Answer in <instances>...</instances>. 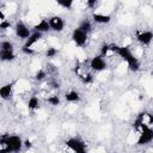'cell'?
<instances>
[{
  "label": "cell",
  "instance_id": "6da1fadb",
  "mask_svg": "<svg viewBox=\"0 0 153 153\" xmlns=\"http://www.w3.org/2000/svg\"><path fill=\"white\" fill-rule=\"evenodd\" d=\"M24 146V142L22 141L20 136L18 135H10L4 134L0 137V153H17L22 149Z\"/></svg>",
  "mask_w": 153,
  "mask_h": 153
},
{
  "label": "cell",
  "instance_id": "7a4b0ae2",
  "mask_svg": "<svg viewBox=\"0 0 153 153\" xmlns=\"http://www.w3.org/2000/svg\"><path fill=\"white\" fill-rule=\"evenodd\" d=\"M111 51L112 53H116L117 55H120L123 60H126L128 67L130 71L133 72H136L139 71L140 68V62L139 60L131 54L130 49L128 47H118V45H111Z\"/></svg>",
  "mask_w": 153,
  "mask_h": 153
},
{
  "label": "cell",
  "instance_id": "3957f363",
  "mask_svg": "<svg viewBox=\"0 0 153 153\" xmlns=\"http://www.w3.org/2000/svg\"><path fill=\"white\" fill-rule=\"evenodd\" d=\"M139 131H140V135H139V139L136 142L139 146L147 145L153 140V129L151 127H148L146 124H141Z\"/></svg>",
  "mask_w": 153,
  "mask_h": 153
},
{
  "label": "cell",
  "instance_id": "277c9868",
  "mask_svg": "<svg viewBox=\"0 0 153 153\" xmlns=\"http://www.w3.org/2000/svg\"><path fill=\"white\" fill-rule=\"evenodd\" d=\"M66 146L68 148H71L74 153H87L85 142L82 140H80L79 137H69L68 140H66Z\"/></svg>",
  "mask_w": 153,
  "mask_h": 153
},
{
  "label": "cell",
  "instance_id": "5b68a950",
  "mask_svg": "<svg viewBox=\"0 0 153 153\" xmlns=\"http://www.w3.org/2000/svg\"><path fill=\"white\" fill-rule=\"evenodd\" d=\"M90 67L94 72H102V71H104L108 67V65H106V62H105V60L103 59L102 55H96V56H93L91 59Z\"/></svg>",
  "mask_w": 153,
  "mask_h": 153
},
{
  "label": "cell",
  "instance_id": "8992f818",
  "mask_svg": "<svg viewBox=\"0 0 153 153\" xmlns=\"http://www.w3.org/2000/svg\"><path fill=\"white\" fill-rule=\"evenodd\" d=\"M72 39L73 42L75 43V45L78 47H84L87 42V33L84 32L82 30H80L79 27L74 29L73 30V33H72Z\"/></svg>",
  "mask_w": 153,
  "mask_h": 153
},
{
  "label": "cell",
  "instance_id": "52a82bcc",
  "mask_svg": "<svg viewBox=\"0 0 153 153\" xmlns=\"http://www.w3.org/2000/svg\"><path fill=\"white\" fill-rule=\"evenodd\" d=\"M14 31H16V35L19 38H23V39H27L31 36V32H30L29 27L23 22H17V24L14 26Z\"/></svg>",
  "mask_w": 153,
  "mask_h": 153
},
{
  "label": "cell",
  "instance_id": "ba28073f",
  "mask_svg": "<svg viewBox=\"0 0 153 153\" xmlns=\"http://www.w3.org/2000/svg\"><path fill=\"white\" fill-rule=\"evenodd\" d=\"M49 25H50V29H51V30H54V31H56V32H60V31H62L63 27H65V22H63V19H62L61 17L54 16V17H51V18L49 19Z\"/></svg>",
  "mask_w": 153,
  "mask_h": 153
},
{
  "label": "cell",
  "instance_id": "9c48e42d",
  "mask_svg": "<svg viewBox=\"0 0 153 153\" xmlns=\"http://www.w3.org/2000/svg\"><path fill=\"white\" fill-rule=\"evenodd\" d=\"M136 39L143 44V45H148L152 39H153V32L152 31H143V32H137L136 33Z\"/></svg>",
  "mask_w": 153,
  "mask_h": 153
},
{
  "label": "cell",
  "instance_id": "30bf717a",
  "mask_svg": "<svg viewBox=\"0 0 153 153\" xmlns=\"http://www.w3.org/2000/svg\"><path fill=\"white\" fill-rule=\"evenodd\" d=\"M41 38H42V33H41V32H37V31L32 32L31 36L26 39V42H25V44H24V48H31V47H32L35 43H37Z\"/></svg>",
  "mask_w": 153,
  "mask_h": 153
},
{
  "label": "cell",
  "instance_id": "8fae6325",
  "mask_svg": "<svg viewBox=\"0 0 153 153\" xmlns=\"http://www.w3.org/2000/svg\"><path fill=\"white\" fill-rule=\"evenodd\" d=\"M12 90L13 84H6L0 88V96L2 99H10L12 97Z\"/></svg>",
  "mask_w": 153,
  "mask_h": 153
},
{
  "label": "cell",
  "instance_id": "7c38bea8",
  "mask_svg": "<svg viewBox=\"0 0 153 153\" xmlns=\"http://www.w3.org/2000/svg\"><path fill=\"white\" fill-rule=\"evenodd\" d=\"M33 29H35V31L41 32V33L51 30V29H50V25H49V20H45V19H42L38 24H36V25L33 26Z\"/></svg>",
  "mask_w": 153,
  "mask_h": 153
},
{
  "label": "cell",
  "instance_id": "4fadbf2b",
  "mask_svg": "<svg viewBox=\"0 0 153 153\" xmlns=\"http://www.w3.org/2000/svg\"><path fill=\"white\" fill-rule=\"evenodd\" d=\"M93 20L98 24H108L110 20H111V17L108 16V14H102V13H94L92 16Z\"/></svg>",
  "mask_w": 153,
  "mask_h": 153
},
{
  "label": "cell",
  "instance_id": "5bb4252c",
  "mask_svg": "<svg viewBox=\"0 0 153 153\" xmlns=\"http://www.w3.org/2000/svg\"><path fill=\"white\" fill-rule=\"evenodd\" d=\"M0 57L2 61H12L14 60L16 55L13 50H0Z\"/></svg>",
  "mask_w": 153,
  "mask_h": 153
},
{
  "label": "cell",
  "instance_id": "9a60e30c",
  "mask_svg": "<svg viewBox=\"0 0 153 153\" xmlns=\"http://www.w3.org/2000/svg\"><path fill=\"white\" fill-rule=\"evenodd\" d=\"M139 116L141 117V121H142L143 124H146L148 127L151 124H153V115L152 114H149V112H140Z\"/></svg>",
  "mask_w": 153,
  "mask_h": 153
},
{
  "label": "cell",
  "instance_id": "2e32d148",
  "mask_svg": "<svg viewBox=\"0 0 153 153\" xmlns=\"http://www.w3.org/2000/svg\"><path fill=\"white\" fill-rule=\"evenodd\" d=\"M65 99L69 103H74V102H78L80 99V96L76 91H69L65 94Z\"/></svg>",
  "mask_w": 153,
  "mask_h": 153
},
{
  "label": "cell",
  "instance_id": "e0dca14e",
  "mask_svg": "<svg viewBox=\"0 0 153 153\" xmlns=\"http://www.w3.org/2000/svg\"><path fill=\"white\" fill-rule=\"evenodd\" d=\"M78 27H79L80 30H82L84 32H86V33H87V32H90V31H91L92 25H91L90 20H86V19H85V20H82V22L80 23V25H79Z\"/></svg>",
  "mask_w": 153,
  "mask_h": 153
},
{
  "label": "cell",
  "instance_id": "ac0fdd59",
  "mask_svg": "<svg viewBox=\"0 0 153 153\" xmlns=\"http://www.w3.org/2000/svg\"><path fill=\"white\" fill-rule=\"evenodd\" d=\"M38 105H39V102H38V99H37L36 97H31V98L29 99V102H27V108H29L30 110L37 109Z\"/></svg>",
  "mask_w": 153,
  "mask_h": 153
},
{
  "label": "cell",
  "instance_id": "d6986e66",
  "mask_svg": "<svg viewBox=\"0 0 153 153\" xmlns=\"http://www.w3.org/2000/svg\"><path fill=\"white\" fill-rule=\"evenodd\" d=\"M57 5H60L61 7L66 10H69L73 6V1L72 0H57Z\"/></svg>",
  "mask_w": 153,
  "mask_h": 153
},
{
  "label": "cell",
  "instance_id": "ffe728a7",
  "mask_svg": "<svg viewBox=\"0 0 153 153\" xmlns=\"http://www.w3.org/2000/svg\"><path fill=\"white\" fill-rule=\"evenodd\" d=\"M109 53H112V51H111V45H108V44L102 45V49H100V55L104 57V56H106Z\"/></svg>",
  "mask_w": 153,
  "mask_h": 153
},
{
  "label": "cell",
  "instance_id": "44dd1931",
  "mask_svg": "<svg viewBox=\"0 0 153 153\" xmlns=\"http://www.w3.org/2000/svg\"><path fill=\"white\" fill-rule=\"evenodd\" d=\"M48 103L51 104L53 106H57V105L60 104V98H59L57 96H50V97L48 98Z\"/></svg>",
  "mask_w": 153,
  "mask_h": 153
},
{
  "label": "cell",
  "instance_id": "7402d4cb",
  "mask_svg": "<svg viewBox=\"0 0 153 153\" xmlns=\"http://www.w3.org/2000/svg\"><path fill=\"white\" fill-rule=\"evenodd\" d=\"M45 76H47V73H45V71H43V69L37 71V72H36V74H35V79H36V80H38V81L43 80Z\"/></svg>",
  "mask_w": 153,
  "mask_h": 153
},
{
  "label": "cell",
  "instance_id": "603a6c76",
  "mask_svg": "<svg viewBox=\"0 0 153 153\" xmlns=\"http://www.w3.org/2000/svg\"><path fill=\"white\" fill-rule=\"evenodd\" d=\"M1 50H13V45L8 41H2L1 42Z\"/></svg>",
  "mask_w": 153,
  "mask_h": 153
},
{
  "label": "cell",
  "instance_id": "cb8c5ba5",
  "mask_svg": "<svg viewBox=\"0 0 153 153\" xmlns=\"http://www.w3.org/2000/svg\"><path fill=\"white\" fill-rule=\"evenodd\" d=\"M80 79L82 80L84 84H90V82H92V75L88 74V73H86V74H80Z\"/></svg>",
  "mask_w": 153,
  "mask_h": 153
},
{
  "label": "cell",
  "instance_id": "d4e9b609",
  "mask_svg": "<svg viewBox=\"0 0 153 153\" xmlns=\"http://www.w3.org/2000/svg\"><path fill=\"white\" fill-rule=\"evenodd\" d=\"M56 54H57V49L56 48H48V50L45 53L47 57H54Z\"/></svg>",
  "mask_w": 153,
  "mask_h": 153
},
{
  "label": "cell",
  "instance_id": "484cf974",
  "mask_svg": "<svg viewBox=\"0 0 153 153\" xmlns=\"http://www.w3.org/2000/svg\"><path fill=\"white\" fill-rule=\"evenodd\" d=\"M22 51H23L24 54H26V55H32V54L35 53V51H33L31 48H24V47L22 48Z\"/></svg>",
  "mask_w": 153,
  "mask_h": 153
},
{
  "label": "cell",
  "instance_id": "4316f807",
  "mask_svg": "<svg viewBox=\"0 0 153 153\" xmlns=\"http://www.w3.org/2000/svg\"><path fill=\"white\" fill-rule=\"evenodd\" d=\"M11 26V24H10V22H1L0 23V29H2V30H5V29H7V27H10Z\"/></svg>",
  "mask_w": 153,
  "mask_h": 153
},
{
  "label": "cell",
  "instance_id": "83f0119b",
  "mask_svg": "<svg viewBox=\"0 0 153 153\" xmlns=\"http://www.w3.org/2000/svg\"><path fill=\"white\" fill-rule=\"evenodd\" d=\"M97 4H98V1H97V0H88V1L86 2V5H87L88 7H91V8H92V7H94Z\"/></svg>",
  "mask_w": 153,
  "mask_h": 153
},
{
  "label": "cell",
  "instance_id": "f1b7e54d",
  "mask_svg": "<svg viewBox=\"0 0 153 153\" xmlns=\"http://www.w3.org/2000/svg\"><path fill=\"white\" fill-rule=\"evenodd\" d=\"M24 146H25L26 148H31V147H32V142H31L30 140H26V141H24Z\"/></svg>",
  "mask_w": 153,
  "mask_h": 153
},
{
  "label": "cell",
  "instance_id": "f546056e",
  "mask_svg": "<svg viewBox=\"0 0 153 153\" xmlns=\"http://www.w3.org/2000/svg\"><path fill=\"white\" fill-rule=\"evenodd\" d=\"M0 20L1 22H5L6 19H5V13L2 12V10H0Z\"/></svg>",
  "mask_w": 153,
  "mask_h": 153
}]
</instances>
